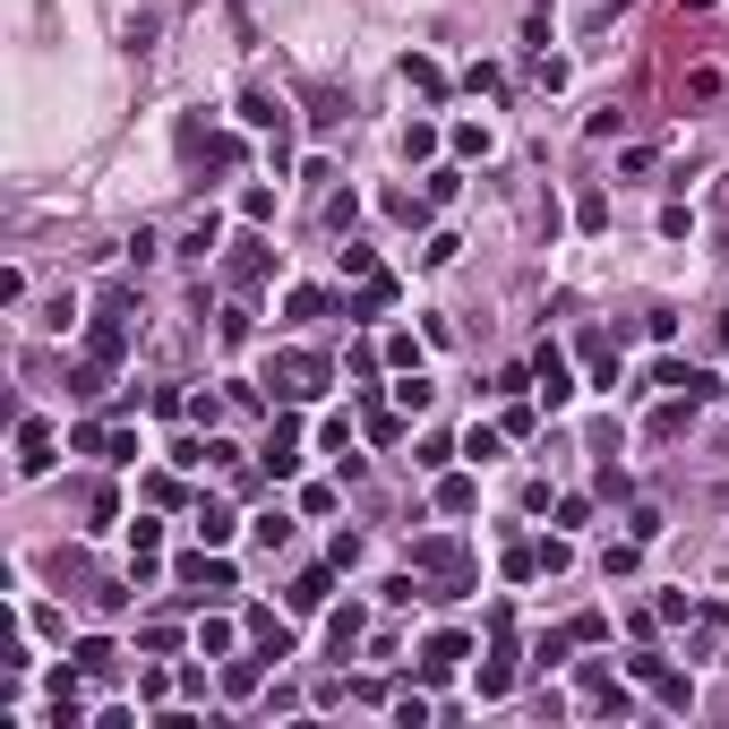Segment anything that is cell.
<instances>
[{"instance_id": "obj_2", "label": "cell", "mask_w": 729, "mask_h": 729, "mask_svg": "<svg viewBox=\"0 0 729 729\" xmlns=\"http://www.w3.org/2000/svg\"><path fill=\"white\" fill-rule=\"evenodd\" d=\"M130 292H103V309H95V327H86V352H95V361H121V352H130Z\"/></svg>"}, {"instance_id": "obj_5", "label": "cell", "mask_w": 729, "mask_h": 729, "mask_svg": "<svg viewBox=\"0 0 729 729\" xmlns=\"http://www.w3.org/2000/svg\"><path fill=\"white\" fill-rule=\"evenodd\" d=\"M532 378H541V403H550V412H558V403L575 396V369H566V352H558V343H541V352H532Z\"/></svg>"}, {"instance_id": "obj_3", "label": "cell", "mask_w": 729, "mask_h": 729, "mask_svg": "<svg viewBox=\"0 0 729 729\" xmlns=\"http://www.w3.org/2000/svg\"><path fill=\"white\" fill-rule=\"evenodd\" d=\"M412 575H438V584H472V550H464V541H446V532H430V541H412Z\"/></svg>"}, {"instance_id": "obj_30", "label": "cell", "mask_w": 729, "mask_h": 729, "mask_svg": "<svg viewBox=\"0 0 729 729\" xmlns=\"http://www.w3.org/2000/svg\"><path fill=\"white\" fill-rule=\"evenodd\" d=\"M455 455H464L455 438H421V464H430V472H446V464H455Z\"/></svg>"}, {"instance_id": "obj_8", "label": "cell", "mask_w": 729, "mask_h": 729, "mask_svg": "<svg viewBox=\"0 0 729 729\" xmlns=\"http://www.w3.org/2000/svg\"><path fill=\"white\" fill-rule=\"evenodd\" d=\"M266 472H275V481L300 472V421H275V438H266Z\"/></svg>"}, {"instance_id": "obj_15", "label": "cell", "mask_w": 729, "mask_h": 729, "mask_svg": "<svg viewBox=\"0 0 729 729\" xmlns=\"http://www.w3.org/2000/svg\"><path fill=\"white\" fill-rule=\"evenodd\" d=\"M233 532H240V515H233V506H215V497H206V506H198V541H206V550H224Z\"/></svg>"}, {"instance_id": "obj_16", "label": "cell", "mask_w": 729, "mask_h": 729, "mask_svg": "<svg viewBox=\"0 0 729 729\" xmlns=\"http://www.w3.org/2000/svg\"><path fill=\"white\" fill-rule=\"evenodd\" d=\"M189 155H206L215 172H233V164H240V137H224V130H215V137H198V130H189Z\"/></svg>"}, {"instance_id": "obj_4", "label": "cell", "mask_w": 729, "mask_h": 729, "mask_svg": "<svg viewBox=\"0 0 729 729\" xmlns=\"http://www.w3.org/2000/svg\"><path fill=\"white\" fill-rule=\"evenodd\" d=\"M627 669H635V678H644V687H653V696L669 704V712H687V704H696V678H678V669H669L661 653H635Z\"/></svg>"}, {"instance_id": "obj_7", "label": "cell", "mask_w": 729, "mask_h": 729, "mask_svg": "<svg viewBox=\"0 0 729 729\" xmlns=\"http://www.w3.org/2000/svg\"><path fill=\"white\" fill-rule=\"evenodd\" d=\"M240 121H249V130H266V137H275V164H284V103H275V95H258V86H249V95H240Z\"/></svg>"}, {"instance_id": "obj_23", "label": "cell", "mask_w": 729, "mask_h": 729, "mask_svg": "<svg viewBox=\"0 0 729 729\" xmlns=\"http://www.w3.org/2000/svg\"><path fill=\"white\" fill-rule=\"evenodd\" d=\"M327 644H335V661L361 644V609H335V627H327Z\"/></svg>"}, {"instance_id": "obj_17", "label": "cell", "mask_w": 729, "mask_h": 729, "mask_svg": "<svg viewBox=\"0 0 729 729\" xmlns=\"http://www.w3.org/2000/svg\"><path fill=\"white\" fill-rule=\"evenodd\" d=\"M155 550H164V524H146V515H137V524H130V558H137V575H155Z\"/></svg>"}, {"instance_id": "obj_6", "label": "cell", "mask_w": 729, "mask_h": 729, "mask_svg": "<svg viewBox=\"0 0 729 729\" xmlns=\"http://www.w3.org/2000/svg\"><path fill=\"white\" fill-rule=\"evenodd\" d=\"M18 472H27V481H43V472H52V430H43V421H18Z\"/></svg>"}, {"instance_id": "obj_1", "label": "cell", "mask_w": 729, "mask_h": 729, "mask_svg": "<svg viewBox=\"0 0 729 729\" xmlns=\"http://www.w3.org/2000/svg\"><path fill=\"white\" fill-rule=\"evenodd\" d=\"M266 387H275L284 403H318V396L335 387V369L318 361V352H275V369H266Z\"/></svg>"}, {"instance_id": "obj_32", "label": "cell", "mask_w": 729, "mask_h": 729, "mask_svg": "<svg viewBox=\"0 0 729 729\" xmlns=\"http://www.w3.org/2000/svg\"><path fill=\"white\" fill-rule=\"evenodd\" d=\"M155 27H164V18H155V9H137L130 27H121V34H130V52H146V43H155Z\"/></svg>"}, {"instance_id": "obj_18", "label": "cell", "mask_w": 729, "mask_h": 729, "mask_svg": "<svg viewBox=\"0 0 729 729\" xmlns=\"http://www.w3.org/2000/svg\"><path fill=\"white\" fill-rule=\"evenodd\" d=\"M403 86H421V95H446V69H438L430 52H412V61H403Z\"/></svg>"}, {"instance_id": "obj_14", "label": "cell", "mask_w": 729, "mask_h": 729, "mask_svg": "<svg viewBox=\"0 0 729 729\" xmlns=\"http://www.w3.org/2000/svg\"><path fill=\"white\" fill-rule=\"evenodd\" d=\"M661 387H678V396H696V403H712V396H721V387H712V378H704L696 361H661Z\"/></svg>"}, {"instance_id": "obj_22", "label": "cell", "mask_w": 729, "mask_h": 729, "mask_svg": "<svg viewBox=\"0 0 729 729\" xmlns=\"http://www.w3.org/2000/svg\"><path fill=\"white\" fill-rule=\"evenodd\" d=\"M78 678H112V644H103V635L78 644Z\"/></svg>"}, {"instance_id": "obj_20", "label": "cell", "mask_w": 729, "mask_h": 729, "mask_svg": "<svg viewBox=\"0 0 729 729\" xmlns=\"http://www.w3.org/2000/svg\"><path fill=\"white\" fill-rule=\"evenodd\" d=\"M224 275H233V284H266V249H258V240H240V249H233V266H224Z\"/></svg>"}, {"instance_id": "obj_33", "label": "cell", "mask_w": 729, "mask_h": 729, "mask_svg": "<svg viewBox=\"0 0 729 729\" xmlns=\"http://www.w3.org/2000/svg\"><path fill=\"white\" fill-rule=\"evenodd\" d=\"M206 249H215V215H206V224H189V240H181V258H198V266H206Z\"/></svg>"}, {"instance_id": "obj_25", "label": "cell", "mask_w": 729, "mask_h": 729, "mask_svg": "<svg viewBox=\"0 0 729 729\" xmlns=\"http://www.w3.org/2000/svg\"><path fill=\"white\" fill-rule=\"evenodd\" d=\"M249 635H258V653H266V661H284V653H292V635L275 627V618H249Z\"/></svg>"}, {"instance_id": "obj_12", "label": "cell", "mask_w": 729, "mask_h": 729, "mask_svg": "<svg viewBox=\"0 0 729 729\" xmlns=\"http://www.w3.org/2000/svg\"><path fill=\"white\" fill-rule=\"evenodd\" d=\"M472 644L464 635H430V653H421V678H455V661H464Z\"/></svg>"}, {"instance_id": "obj_9", "label": "cell", "mask_w": 729, "mask_h": 729, "mask_svg": "<svg viewBox=\"0 0 729 729\" xmlns=\"http://www.w3.org/2000/svg\"><path fill=\"white\" fill-rule=\"evenodd\" d=\"M335 575H343V566H309V575H300V584H292V609H327V600H335Z\"/></svg>"}, {"instance_id": "obj_24", "label": "cell", "mask_w": 729, "mask_h": 729, "mask_svg": "<svg viewBox=\"0 0 729 729\" xmlns=\"http://www.w3.org/2000/svg\"><path fill=\"white\" fill-rule=\"evenodd\" d=\"M430 155H438V130H430V121H412V130H403V164H430Z\"/></svg>"}, {"instance_id": "obj_27", "label": "cell", "mask_w": 729, "mask_h": 729, "mask_svg": "<svg viewBox=\"0 0 729 729\" xmlns=\"http://www.w3.org/2000/svg\"><path fill=\"white\" fill-rule=\"evenodd\" d=\"M635 558H644V541H609V558H600V566H609V584H618V575H635Z\"/></svg>"}, {"instance_id": "obj_31", "label": "cell", "mask_w": 729, "mask_h": 729, "mask_svg": "<svg viewBox=\"0 0 729 729\" xmlns=\"http://www.w3.org/2000/svg\"><path fill=\"white\" fill-rule=\"evenodd\" d=\"M198 653H233V618H206V627H198Z\"/></svg>"}, {"instance_id": "obj_34", "label": "cell", "mask_w": 729, "mask_h": 729, "mask_svg": "<svg viewBox=\"0 0 729 729\" xmlns=\"http://www.w3.org/2000/svg\"><path fill=\"white\" fill-rule=\"evenodd\" d=\"M712 335H721V343H729V309H721V318H712Z\"/></svg>"}, {"instance_id": "obj_26", "label": "cell", "mask_w": 729, "mask_h": 729, "mask_svg": "<svg viewBox=\"0 0 729 729\" xmlns=\"http://www.w3.org/2000/svg\"><path fill=\"white\" fill-rule=\"evenodd\" d=\"M309 130H343V95H309Z\"/></svg>"}, {"instance_id": "obj_10", "label": "cell", "mask_w": 729, "mask_h": 729, "mask_svg": "<svg viewBox=\"0 0 729 729\" xmlns=\"http://www.w3.org/2000/svg\"><path fill=\"white\" fill-rule=\"evenodd\" d=\"M472 506H481V481H472V472H446V481H438V515H472Z\"/></svg>"}, {"instance_id": "obj_11", "label": "cell", "mask_w": 729, "mask_h": 729, "mask_svg": "<svg viewBox=\"0 0 729 729\" xmlns=\"http://www.w3.org/2000/svg\"><path fill=\"white\" fill-rule=\"evenodd\" d=\"M181 575H189V584H206V593H233V566L215 558L206 541H198V558H181Z\"/></svg>"}, {"instance_id": "obj_19", "label": "cell", "mask_w": 729, "mask_h": 729, "mask_svg": "<svg viewBox=\"0 0 729 729\" xmlns=\"http://www.w3.org/2000/svg\"><path fill=\"white\" fill-rule=\"evenodd\" d=\"M438 403V387L421 378V369H403V387H396V412H430Z\"/></svg>"}, {"instance_id": "obj_13", "label": "cell", "mask_w": 729, "mask_h": 729, "mask_svg": "<svg viewBox=\"0 0 729 729\" xmlns=\"http://www.w3.org/2000/svg\"><path fill=\"white\" fill-rule=\"evenodd\" d=\"M584 704H593V712H627V687H618V678H609V669H584Z\"/></svg>"}, {"instance_id": "obj_21", "label": "cell", "mask_w": 729, "mask_h": 729, "mask_svg": "<svg viewBox=\"0 0 729 729\" xmlns=\"http://www.w3.org/2000/svg\"><path fill=\"white\" fill-rule=\"evenodd\" d=\"M687 421H696V396L661 403V412H653V438H678V430H687Z\"/></svg>"}, {"instance_id": "obj_29", "label": "cell", "mask_w": 729, "mask_h": 729, "mask_svg": "<svg viewBox=\"0 0 729 729\" xmlns=\"http://www.w3.org/2000/svg\"><path fill=\"white\" fill-rule=\"evenodd\" d=\"M687 95H696V103H712V95H721V69H712V61H696V69H687Z\"/></svg>"}, {"instance_id": "obj_28", "label": "cell", "mask_w": 729, "mask_h": 729, "mask_svg": "<svg viewBox=\"0 0 729 729\" xmlns=\"http://www.w3.org/2000/svg\"><path fill=\"white\" fill-rule=\"evenodd\" d=\"M224 696H258V661H224Z\"/></svg>"}]
</instances>
